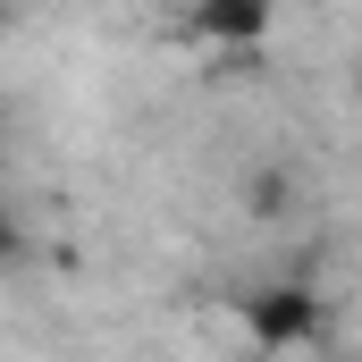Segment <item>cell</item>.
Wrapping results in <instances>:
<instances>
[{
  "mask_svg": "<svg viewBox=\"0 0 362 362\" xmlns=\"http://www.w3.org/2000/svg\"><path fill=\"white\" fill-rule=\"evenodd\" d=\"M320 320H329V312H320L312 286H262V295H245V329H253V346H270V354L312 346Z\"/></svg>",
  "mask_w": 362,
  "mask_h": 362,
  "instance_id": "6da1fadb",
  "label": "cell"
},
{
  "mask_svg": "<svg viewBox=\"0 0 362 362\" xmlns=\"http://www.w3.org/2000/svg\"><path fill=\"white\" fill-rule=\"evenodd\" d=\"M194 34L202 42H262L270 34V0H194Z\"/></svg>",
  "mask_w": 362,
  "mask_h": 362,
  "instance_id": "7a4b0ae2",
  "label": "cell"
},
{
  "mask_svg": "<svg viewBox=\"0 0 362 362\" xmlns=\"http://www.w3.org/2000/svg\"><path fill=\"white\" fill-rule=\"evenodd\" d=\"M8 262H17V228L0 219V270H8Z\"/></svg>",
  "mask_w": 362,
  "mask_h": 362,
  "instance_id": "3957f363",
  "label": "cell"
},
{
  "mask_svg": "<svg viewBox=\"0 0 362 362\" xmlns=\"http://www.w3.org/2000/svg\"><path fill=\"white\" fill-rule=\"evenodd\" d=\"M0 25H8V0H0Z\"/></svg>",
  "mask_w": 362,
  "mask_h": 362,
  "instance_id": "277c9868",
  "label": "cell"
},
{
  "mask_svg": "<svg viewBox=\"0 0 362 362\" xmlns=\"http://www.w3.org/2000/svg\"><path fill=\"white\" fill-rule=\"evenodd\" d=\"M354 93H362V68H354Z\"/></svg>",
  "mask_w": 362,
  "mask_h": 362,
  "instance_id": "5b68a950",
  "label": "cell"
}]
</instances>
